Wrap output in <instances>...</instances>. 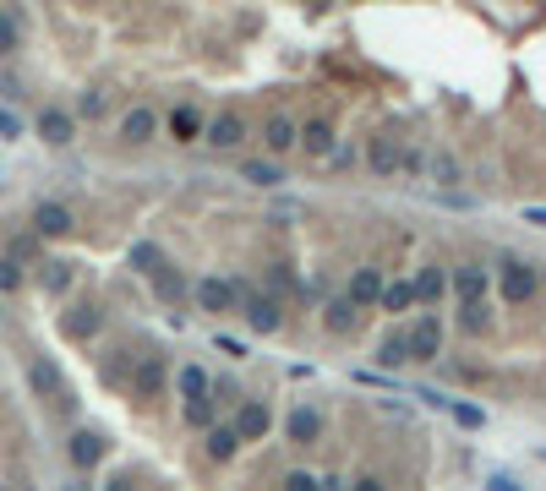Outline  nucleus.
<instances>
[{"instance_id":"obj_1","label":"nucleus","mask_w":546,"mask_h":491,"mask_svg":"<svg viewBox=\"0 0 546 491\" xmlns=\"http://www.w3.org/2000/svg\"><path fill=\"white\" fill-rule=\"evenodd\" d=\"M530 295H535V268L519 262V257H503V301L508 306H525Z\"/></svg>"},{"instance_id":"obj_2","label":"nucleus","mask_w":546,"mask_h":491,"mask_svg":"<svg viewBox=\"0 0 546 491\" xmlns=\"http://www.w3.org/2000/svg\"><path fill=\"white\" fill-rule=\"evenodd\" d=\"M268 426H273V410H268L263 399H246V404H241V415L230 420V432H235L241 442H263V437H268Z\"/></svg>"},{"instance_id":"obj_3","label":"nucleus","mask_w":546,"mask_h":491,"mask_svg":"<svg viewBox=\"0 0 546 491\" xmlns=\"http://www.w3.org/2000/svg\"><path fill=\"white\" fill-rule=\"evenodd\" d=\"M404 344H410V360H437V349H442V322L427 311V317L404 334Z\"/></svg>"},{"instance_id":"obj_4","label":"nucleus","mask_w":546,"mask_h":491,"mask_svg":"<svg viewBox=\"0 0 546 491\" xmlns=\"http://www.w3.org/2000/svg\"><path fill=\"white\" fill-rule=\"evenodd\" d=\"M27 382H34L39 393H50L60 410H72V393H66V382H60V366H55V360H34V366H27Z\"/></svg>"},{"instance_id":"obj_5","label":"nucleus","mask_w":546,"mask_h":491,"mask_svg":"<svg viewBox=\"0 0 546 491\" xmlns=\"http://www.w3.org/2000/svg\"><path fill=\"white\" fill-rule=\"evenodd\" d=\"M158 387H165V360L142 355L137 372H132V399H158Z\"/></svg>"},{"instance_id":"obj_6","label":"nucleus","mask_w":546,"mask_h":491,"mask_svg":"<svg viewBox=\"0 0 546 491\" xmlns=\"http://www.w3.org/2000/svg\"><path fill=\"white\" fill-rule=\"evenodd\" d=\"M197 306L203 311H230L235 306V284L230 279H197Z\"/></svg>"},{"instance_id":"obj_7","label":"nucleus","mask_w":546,"mask_h":491,"mask_svg":"<svg viewBox=\"0 0 546 491\" xmlns=\"http://www.w3.org/2000/svg\"><path fill=\"white\" fill-rule=\"evenodd\" d=\"M296 137H301V126H296L290 115H268V126H263L268 153H290V148H296Z\"/></svg>"},{"instance_id":"obj_8","label":"nucleus","mask_w":546,"mask_h":491,"mask_svg":"<svg viewBox=\"0 0 546 491\" xmlns=\"http://www.w3.org/2000/svg\"><path fill=\"white\" fill-rule=\"evenodd\" d=\"M284 432H290V442H317V432H323V415H317L311 404H296L290 420H284Z\"/></svg>"},{"instance_id":"obj_9","label":"nucleus","mask_w":546,"mask_h":491,"mask_svg":"<svg viewBox=\"0 0 546 491\" xmlns=\"http://www.w3.org/2000/svg\"><path fill=\"white\" fill-rule=\"evenodd\" d=\"M34 229L39 235H72V208H60V203H39V213H34Z\"/></svg>"},{"instance_id":"obj_10","label":"nucleus","mask_w":546,"mask_h":491,"mask_svg":"<svg viewBox=\"0 0 546 491\" xmlns=\"http://www.w3.org/2000/svg\"><path fill=\"white\" fill-rule=\"evenodd\" d=\"M39 137H44V142H55V148H66V142L77 137V126H72V115H66V110H44V115H39Z\"/></svg>"},{"instance_id":"obj_11","label":"nucleus","mask_w":546,"mask_h":491,"mask_svg":"<svg viewBox=\"0 0 546 491\" xmlns=\"http://www.w3.org/2000/svg\"><path fill=\"white\" fill-rule=\"evenodd\" d=\"M246 327H251V334H279V306L263 301V295H251V301H246Z\"/></svg>"},{"instance_id":"obj_12","label":"nucleus","mask_w":546,"mask_h":491,"mask_svg":"<svg viewBox=\"0 0 546 491\" xmlns=\"http://www.w3.org/2000/svg\"><path fill=\"white\" fill-rule=\"evenodd\" d=\"M120 137H126V142H148V137H153V110H148V104H132V110L120 115Z\"/></svg>"},{"instance_id":"obj_13","label":"nucleus","mask_w":546,"mask_h":491,"mask_svg":"<svg viewBox=\"0 0 546 491\" xmlns=\"http://www.w3.org/2000/svg\"><path fill=\"white\" fill-rule=\"evenodd\" d=\"M377 295H382L377 268H361L356 279H350V295H344V301H350V306H377Z\"/></svg>"},{"instance_id":"obj_14","label":"nucleus","mask_w":546,"mask_h":491,"mask_svg":"<svg viewBox=\"0 0 546 491\" xmlns=\"http://www.w3.org/2000/svg\"><path fill=\"white\" fill-rule=\"evenodd\" d=\"M99 458H104V437H99V432H77V437H72V464H77V470H93Z\"/></svg>"},{"instance_id":"obj_15","label":"nucleus","mask_w":546,"mask_h":491,"mask_svg":"<svg viewBox=\"0 0 546 491\" xmlns=\"http://www.w3.org/2000/svg\"><path fill=\"white\" fill-rule=\"evenodd\" d=\"M208 142H213V148H241V142H246L241 115H219V120L208 126Z\"/></svg>"},{"instance_id":"obj_16","label":"nucleus","mask_w":546,"mask_h":491,"mask_svg":"<svg viewBox=\"0 0 546 491\" xmlns=\"http://www.w3.org/2000/svg\"><path fill=\"white\" fill-rule=\"evenodd\" d=\"M126 262H132L137 273H148V279H158V273H165V251H158L153 241H137L132 251H126Z\"/></svg>"},{"instance_id":"obj_17","label":"nucleus","mask_w":546,"mask_h":491,"mask_svg":"<svg viewBox=\"0 0 546 491\" xmlns=\"http://www.w3.org/2000/svg\"><path fill=\"white\" fill-rule=\"evenodd\" d=\"M454 289H459V301H465V306L487 301V273H481V268H454Z\"/></svg>"},{"instance_id":"obj_18","label":"nucleus","mask_w":546,"mask_h":491,"mask_svg":"<svg viewBox=\"0 0 546 491\" xmlns=\"http://www.w3.org/2000/svg\"><path fill=\"white\" fill-rule=\"evenodd\" d=\"M296 142H301L306 153H334V126H328V120H306Z\"/></svg>"},{"instance_id":"obj_19","label":"nucleus","mask_w":546,"mask_h":491,"mask_svg":"<svg viewBox=\"0 0 546 491\" xmlns=\"http://www.w3.org/2000/svg\"><path fill=\"white\" fill-rule=\"evenodd\" d=\"M197 131H203V115L191 110V104H175V110H170V137H175V142H191Z\"/></svg>"},{"instance_id":"obj_20","label":"nucleus","mask_w":546,"mask_h":491,"mask_svg":"<svg viewBox=\"0 0 546 491\" xmlns=\"http://www.w3.org/2000/svg\"><path fill=\"white\" fill-rule=\"evenodd\" d=\"M377 306H382V311H410V306H415V289H410V279H394V284H382Z\"/></svg>"},{"instance_id":"obj_21","label":"nucleus","mask_w":546,"mask_h":491,"mask_svg":"<svg viewBox=\"0 0 546 491\" xmlns=\"http://www.w3.org/2000/svg\"><path fill=\"white\" fill-rule=\"evenodd\" d=\"M399 164H404V153H399L388 137H377V142H372V170H377V175H394Z\"/></svg>"},{"instance_id":"obj_22","label":"nucleus","mask_w":546,"mask_h":491,"mask_svg":"<svg viewBox=\"0 0 546 491\" xmlns=\"http://www.w3.org/2000/svg\"><path fill=\"white\" fill-rule=\"evenodd\" d=\"M181 393H186V404H197V399H208V372L203 366H181Z\"/></svg>"},{"instance_id":"obj_23","label":"nucleus","mask_w":546,"mask_h":491,"mask_svg":"<svg viewBox=\"0 0 546 491\" xmlns=\"http://www.w3.org/2000/svg\"><path fill=\"white\" fill-rule=\"evenodd\" d=\"M235 448H241V437L230 432V426H208V453L219 458V464H224V458H235Z\"/></svg>"},{"instance_id":"obj_24","label":"nucleus","mask_w":546,"mask_h":491,"mask_svg":"<svg viewBox=\"0 0 546 491\" xmlns=\"http://www.w3.org/2000/svg\"><path fill=\"white\" fill-rule=\"evenodd\" d=\"M350 322H356V306H350L344 295H339V301H328V317H323L328 334H350Z\"/></svg>"},{"instance_id":"obj_25","label":"nucleus","mask_w":546,"mask_h":491,"mask_svg":"<svg viewBox=\"0 0 546 491\" xmlns=\"http://www.w3.org/2000/svg\"><path fill=\"white\" fill-rule=\"evenodd\" d=\"M241 175L251 180V186H279L284 175H279V164H263V158H251V164H241Z\"/></svg>"},{"instance_id":"obj_26","label":"nucleus","mask_w":546,"mask_h":491,"mask_svg":"<svg viewBox=\"0 0 546 491\" xmlns=\"http://www.w3.org/2000/svg\"><path fill=\"white\" fill-rule=\"evenodd\" d=\"M44 289L50 295H66L72 289V262H44Z\"/></svg>"},{"instance_id":"obj_27","label":"nucleus","mask_w":546,"mask_h":491,"mask_svg":"<svg viewBox=\"0 0 546 491\" xmlns=\"http://www.w3.org/2000/svg\"><path fill=\"white\" fill-rule=\"evenodd\" d=\"M377 360H382V366H399V360H410V344H404V334H399V327H394V334H388V339H382V349H377Z\"/></svg>"},{"instance_id":"obj_28","label":"nucleus","mask_w":546,"mask_h":491,"mask_svg":"<svg viewBox=\"0 0 546 491\" xmlns=\"http://www.w3.org/2000/svg\"><path fill=\"white\" fill-rule=\"evenodd\" d=\"M448 415H454V426H465V432H481V426H487V415L475 404H459V399H448Z\"/></svg>"},{"instance_id":"obj_29","label":"nucleus","mask_w":546,"mask_h":491,"mask_svg":"<svg viewBox=\"0 0 546 491\" xmlns=\"http://www.w3.org/2000/svg\"><path fill=\"white\" fill-rule=\"evenodd\" d=\"M410 289H415V301H437V295H442V273L427 268L421 279H410Z\"/></svg>"},{"instance_id":"obj_30","label":"nucleus","mask_w":546,"mask_h":491,"mask_svg":"<svg viewBox=\"0 0 546 491\" xmlns=\"http://www.w3.org/2000/svg\"><path fill=\"white\" fill-rule=\"evenodd\" d=\"M93 327H99V311H93V306H82L77 317H66V334H72V339H82V334H93Z\"/></svg>"},{"instance_id":"obj_31","label":"nucleus","mask_w":546,"mask_h":491,"mask_svg":"<svg viewBox=\"0 0 546 491\" xmlns=\"http://www.w3.org/2000/svg\"><path fill=\"white\" fill-rule=\"evenodd\" d=\"M22 284V262L17 257H0V295H12Z\"/></svg>"},{"instance_id":"obj_32","label":"nucleus","mask_w":546,"mask_h":491,"mask_svg":"<svg viewBox=\"0 0 546 491\" xmlns=\"http://www.w3.org/2000/svg\"><path fill=\"white\" fill-rule=\"evenodd\" d=\"M77 115H88V120H99V115H104V93H99V88H88V93L77 98Z\"/></svg>"},{"instance_id":"obj_33","label":"nucleus","mask_w":546,"mask_h":491,"mask_svg":"<svg viewBox=\"0 0 546 491\" xmlns=\"http://www.w3.org/2000/svg\"><path fill=\"white\" fill-rule=\"evenodd\" d=\"M432 175H437V186H454V180H459V164L448 158V153H437V158H432Z\"/></svg>"},{"instance_id":"obj_34","label":"nucleus","mask_w":546,"mask_h":491,"mask_svg":"<svg viewBox=\"0 0 546 491\" xmlns=\"http://www.w3.org/2000/svg\"><path fill=\"white\" fill-rule=\"evenodd\" d=\"M12 50H17V17L0 12V55H12Z\"/></svg>"},{"instance_id":"obj_35","label":"nucleus","mask_w":546,"mask_h":491,"mask_svg":"<svg viewBox=\"0 0 546 491\" xmlns=\"http://www.w3.org/2000/svg\"><path fill=\"white\" fill-rule=\"evenodd\" d=\"M459 327H465V334H475V327H487V301H475V306H465Z\"/></svg>"},{"instance_id":"obj_36","label":"nucleus","mask_w":546,"mask_h":491,"mask_svg":"<svg viewBox=\"0 0 546 491\" xmlns=\"http://www.w3.org/2000/svg\"><path fill=\"white\" fill-rule=\"evenodd\" d=\"M186 420H191V426H213V399H197V404H186Z\"/></svg>"},{"instance_id":"obj_37","label":"nucleus","mask_w":546,"mask_h":491,"mask_svg":"<svg viewBox=\"0 0 546 491\" xmlns=\"http://www.w3.org/2000/svg\"><path fill=\"white\" fill-rule=\"evenodd\" d=\"M284 491H317V475H306V470H290V475H284Z\"/></svg>"},{"instance_id":"obj_38","label":"nucleus","mask_w":546,"mask_h":491,"mask_svg":"<svg viewBox=\"0 0 546 491\" xmlns=\"http://www.w3.org/2000/svg\"><path fill=\"white\" fill-rule=\"evenodd\" d=\"M22 131V120H17V110H0V137H17Z\"/></svg>"},{"instance_id":"obj_39","label":"nucleus","mask_w":546,"mask_h":491,"mask_svg":"<svg viewBox=\"0 0 546 491\" xmlns=\"http://www.w3.org/2000/svg\"><path fill=\"white\" fill-rule=\"evenodd\" d=\"M487 491H525L513 475H487Z\"/></svg>"},{"instance_id":"obj_40","label":"nucleus","mask_w":546,"mask_h":491,"mask_svg":"<svg viewBox=\"0 0 546 491\" xmlns=\"http://www.w3.org/2000/svg\"><path fill=\"white\" fill-rule=\"evenodd\" d=\"M356 491H388V486H382L377 475H361V480H356Z\"/></svg>"},{"instance_id":"obj_41","label":"nucleus","mask_w":546,"mask_h":491,"mask_svg":"<svg viewBox=\"0 0 546 491\" xmlns=\"http://www.w3.org/2000/svg\"><path fill=\"white\" fill-rule=\"evenodd\" d=\"M525 224H541V229H546V208H525Z\"/></svg>"},{"instance_id":"obj_42","label":"nucleus","mask_w":546,"mask_h":491,"mask_svg":"<svg viewBox=\"0 0 546 491\" xmlns=\"http://www.w3.org/2000/svg\"><path fill=\"white\" fill-rule=\"evenodd\" d=\"M110 491H132V480H110Z\"/></svg>"},{"instance_id":"obj_43","label":"nucleus","mask_w":546,"mask_h":491,"mask_svg":"<svg viewBox=\"0 0 546 491\" xmlns=\"http://www.w3.org/2000/svg\"><path fill=\"white\" fill-rule=\"evenodd\" d=\"M541 458H546V448H541Z\"/></svg>"}]
</instances>
